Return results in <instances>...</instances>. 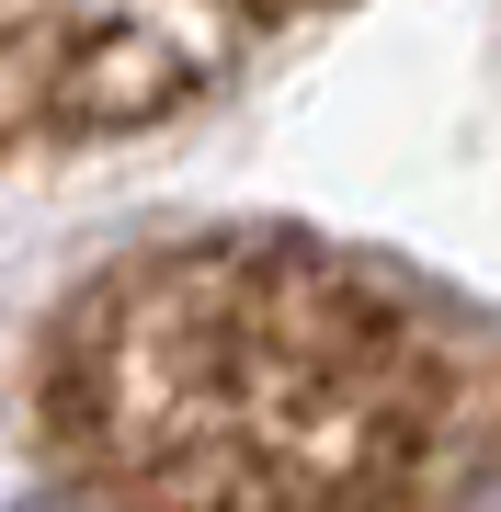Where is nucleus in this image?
I'll list each match as a JSON object with an SVG mask.
<instances>
[{
    "label": "nucleus",
    "instance_id": "obj_1",
    "mask_svg": "<svg viewBox=\"0 0 501 512\" xmlns=\"http://www.w3.org/2000/svg\"><path fill=\"white\" fill-rule=\"evenodd\" d=\"M35 421L92 512H501V330L274 228L92 274Z\"/></svg>",
    "mask_w": 501,
    "mask_h": 512
},
{
    "label": "nucleus",
    "instance_id": "obj_2",
    "mask_svg": "<svg viewBox=\"0 0 501 512\" xmlns=\"http://www.w3.org/2000/svg\"><path fill=\"white\" fill-rule=\"evenodd\" d=\"M331 0H0V160L149 137Z\"/></svg>",
    "mask_w": 501,
    "mask_h": 512
}]
</instances>
